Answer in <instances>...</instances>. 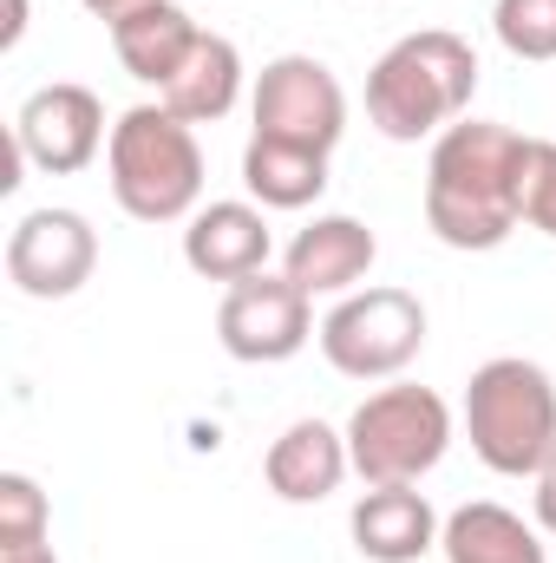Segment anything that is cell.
Listing matches in <instances>:
<instances>
[{"instance_id":"obj_1","label":"cell","mask_w":556,"mask_h":563,"mask_svg":"<svg viewBox=\"0 0 556 563\" xmlns=\"http://www.w3.org/2000/svg\"><path fill=\"white\" fill-rule=\"evenodd\" d=\"M524 132L491 125V119H458L452 132L432 139L425 157V230L445 250H504L518 217V184H524Z\"/></svg>"},{"instance_id":"obj_2","label":"cell","mask_w":556,"mask_h":563,"mask_svg":"<svg viewBox=\"0 0 556 563\" xmlns=\"http://www.w3.org/2000/svg\"><path fill=\"white\" fill-rule=\"evenodd\" d=\"M471 92H478V53L471 40L445 33V26H425L393 40L374 73H367V119L374 132L393 144H419L452 132L465 112H471Z\"/></svg>"},{"instance_id":"obj_3","label":"cell","mask_w":556,"mask_h":563,"mask_svg":"<svg viewBox=\"0 0 556 563\" xmlns=\"http://www.w3.org/2000/svg\"><path fill=\"white\" fill-rule=\"evenodd\" d=\"M112 197L132 223H190L203 210V144L197 125H184L164 106L119 112L105 144Z\"/></svg>"},{"instance_id":"obj_4","label":"cell","mask_w":556,"mask_h":563,"mask_svg":"<svg viewBox=\"0 0 556 563\" xmlns=\"http://www.w3.org/2000/svg\"><path fill=\"white\" fill-rule=\"evenodd\" d=\"M465 439L498 478H537L556 459V380L524 354H498L471 367Z\"/></svg>"},{"instance_id":"obj_5","label":"cell","mask_w":556,"mask_h":563,"mask_svg":"<svg viewBox=\"0 0 556 563\" xmlns=\"http://www.w3.org/2000/svg\"><path fill=\"white\" fill-rule=\"evenodd\" d=\"M347 459L360 485H419L452 452V407L432 387H380L347 413Z\"/></svg>"},{"instance_id":"obj_6","label":"cell","mask_w":556,"mask_h":563,"mask_svg":"<svg viewBox=\"0 0 556 563\" xmlns=\"http://www.w3.org/2000/svg\"><path fill=\"white\" fill-rule=\"evenodd\" d=\"M314 341H321L327 367L347 380H400L425 347V301L393 282L354 288L321 314Z\"/></svg>"},{"instance_id":"obj_7","label":"cell","mask_w":556,"mask_h":563,"mask_svg":"<svg viewBox=\"0 0 556 563\" xmlns=\"http://www.w3.org/2000/svg\"><path fill=\"white\" fill-rule=\"evenodd\" d=\"M256 132L263 139H281V144H308V151H327L347 132V92L341 79L314 59V53H281L256 73Z\"/></svg>"},{"instance_id":"obj_8","label":"cell","mask_w":556,"mask_h":563,"mask_svg":"<svg viewBox=\"0 0 556 563\" xmlns=\"http://www.w3.org/2000/svg\"><path fill=\"white\" fill-rule=\"evenodd\" d=\"M216 341L230 361H249V367L294 361L314 341V295H301L288 276H269V269L236 282V288H223Z\"/></svg>"},{"instance_id":"obj_9","label":"cell","mask_w":556,"mask_h":563,"mask_svg":"<svg viewBox=\"0 0 556 563\" xmlns=\"http://www.w3.org/2000/svg\"><path fill=\"white\" fill-rule=\"evenodd\" d=\"M99 269V230L79 210H26L7 236V282L33 301H66Z\"/></svg>"},{"instance_id":"obj_10","label":"cell","mask_w":556,"mask_h":563,"mask_svg":"<svg viewBox=\"0 0 556 563\" xmlns=\"http://www.w3.org/2000/svg\"><path fill=\"white\" fill-rule=\"evenodd\" d=\"M13 144H20V157H26L33 170H46V177L86 170V164L112 144L99 92L79 86V79H53V86L26 92V106L13 112Z\"/></svg>"},{"instance_id":"obj_11","label":"cell","mask_w":556,"mask_h":563,"mask_svg":"<svg viewBox=\"0 0 556 563\" xmlns=\"http://www.w3.org/2000/svg\"><path fill=\"white\" fill-rule=\"evenodd\" d=\"M269 256H276L269 210H263V203H243V197L203 203V210L190 217V230H184V263H190V276L223 282V288L263 276Z\"/></svg>"},{"instance_id":"obj_12","label":"cell","mask_w":556,"mask_h":563,"mask_svg":"<svg viewBox=\"0 0 556 563\" xmlns=\"http://www.w3.org/2000/svg\"><path fill=\"white\" fill-rule=\"evenodd\" d=\"M380 263V243H374V230L360 223V217H341V210H327V217H314V223H301L294 230V243H288V256H281V276L294 282L301 295H354L367 269Z\"/></svg>"},{"instance_id":"obj_13","label":"cell","mask_w":556,"mask_h":563,"mask_svg":"<svg viewBox=\"0 0 556 563\" xmlns=\"http://www.w3.org/2000/svg\"><path fill=\"white\" fill-rule=\"evenodd\" d=\"M347 531L367 563H419L425 551H438L445 518L419 485H367L347 511Z\"/></svg>"},{"instance_id":"obj_14","label":"cell","mask_w":556,"mask_h":563,"mask_svg":"<svg viewBox=\"0 0 556 563\" xmlns=\"http://www.w3.org/2000/svg\"><path fill=\"white\" fill-rule=\"evenodd\" d=\"M347 472H354L347 432H334L327 420H294L263 459V478H269V492L281 505H321V498L341 492Z\"/></svg>"},{"instance_id":"obj_15","label":"cell","mask_w":556,"mask_h":563,"mask_svg":"<svg viewBox=\"0 0 556 563\" xmlns=\"http://www.w3.org/2000/svg\"><path fill=\"white\" fill-rule=\"evenodd\" d=\"M236 99H243V53H236V40H223V33L203 26L197 46H190V59L157 92V106L177 112L184 125H216V119L236 112Z\"/></svg>"},{"instance_id":"obj_16","label":"cell","mask_w":556,"mask_h":563,"mask_svg":"<svg viewBox=\"0 0 556 563\" xmlns=\"http://www.w3.org/2000/svg\"><path fill=\"white\" fill-rule=\"evenodd\" d=\"M197 20L177 7V0H151L138 13H125V20H112V53H119V66L138 79V86H170V73L190 59V46H197Z\"/></svg>"},{"instance_id":"obj_17","label":"cell","mask_w":556,"mask_h":563,"mask_svg":"<svg viewBox=\"0 0 556 563\" xmlns=\"http://www.w3.org/2000/svg\"><path fill=\"white\" fill-rule=\"evenodd\" d=\"M438 551L445 563H551L537 525H524L511 505H491V498L458 505L438 531Z\"/></svg>"},{"instance_id":"obj_18","label":"cell","mask_w":556,"mask_h":563,"mask_svg":"<svg viewBox=\"0 0 556 563\" xmlns=\"http://www.w3.org/2000/svg\"><path fill=\"white\" fill-rule=\"evenodd\" d=\"M243 190L263 203V210H308L321 203L327 190V151H308V144H281L249 132L243 144Z\"/></svg>"},{"instance_id":"obj_19","label":"cell","mask_w":556,"mask_h":563,"mask_svg":"<svg viewBox=\"0 0 556 563\" xmlns=\"http://www.w3.org/2000/svg\"><path fill=\"white\" fill-rule=\"evenodd\" d=\"M491 33L511 59L524 66H551L556 59V0H498L491 7Z\"/></svg>"},{"instance_id":"obj_20","label":"cell","mask_w":556,"mask_h":563,"mask_svg":"<svg viewBox=\"0 0 556 563\" xmlns=\"http://www.w3.org/2000/svg\"><path fill=\"white\" fill-rule=\"evenodd\" d=\"M46 525H53V511H46L40 478H26V472H0V544H40Z\"/></svg>"},{"instance_id":"obj_21","label":"cell","mask_w":556,"mask_h":563,"mask_svg":"<svg viewBox=\"0 0 556 563\" xmlns=\"http://www.w3.org/2000/svg\"><path fill=\"white\" fill-rule=\"evenodd\" d=\"M518 217L556 243V144L531 139L524 144V184H518Z\"/></svg>"},{"instance_id":"obj_22","label":"cell","mask_w":556,"mask_h":563,"mask_svg":"<svg viewBox=\"0 0 556 563\" xmlns=\"http://www.w3.org/2000/svg\"><path fill=\"white\" fill-rule=\"evenodd\" d=\"M531 485H537V492H531V505H537V531H544V538H556V459L537 472V478H531Z\"/></svg>"},{"instance_id":"obj_23","label":"cell","mask_w":556,"mask_h":563,"mask_svg":"<svg viewBox=\"0 0 556 563\" xmlns=\"http://www.w3.org/2000/svg\"><path fill=\"white\" fill-rule=\"evenodd\" d=\"M0 563H59V551L40 538V544H0Z\"/></svg>"},{"instance_id":"obj_24","label":"cell","mask_w":556,"mask_h":563,"mask_svg":"<svg viewBox=\"0 0 556 563\" xmlns=\"http://www.w3.org/2000/svg\"><path fill=\"white\" fill-rule=\"evenodd\" d=\"M79 7H86L92 20H105V26H112V20H125V13H138V7H151V0H79Z\"/></svg>"},{"instance_id":"obj_25","label":"cell","mask_w":556,"mask_h":563,"mask_svg":"<svg viewBox=\"0 0 556 563\" xmlns=\"http://www.w3.org/2000/svg\"><path fill=\"white\" fill-rule=\"evenodd\" d=\"M26 33V0H7V26H0V46H20Z\"/></svg>"}]
</instances>
